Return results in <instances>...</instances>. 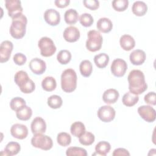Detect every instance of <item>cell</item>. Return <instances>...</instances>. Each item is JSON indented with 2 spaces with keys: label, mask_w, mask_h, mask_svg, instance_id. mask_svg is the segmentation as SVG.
Listing matches in <instances>:
<instances>
[{
  "label": "cell",
  "mask_w": 156,
  "mask_h": 156,
  "mask_svg": "<svg viewBox=\"0 0 156 156\" xmlns=\"http://www.w3.org/2000/svg\"><path fill=\"white\" fill-rule=\"evenodd\" d=\"M27 19L26 16L21 13L12 18L10 27V34L15 39L22 38L26 34Z\"/></svg>",
  "instance_id": "obj_2"
},
{
  "label": "cell",
  "mask_w": 156,
  "mask_h": 156,
  "mask_svg": "<svg viewBox=\"0 0 156 156\" xmlns=\"http://www.w3.org/2000/svg\"><path fill=\"white\" fill-rule=\"evenodd\" d=\"M13 60L16 65L21 66V65H23L26 62L27 58L24 54L18 52L15 54L13 55Z\"/></svg>",
  "instance_id": "obj_40"
},
{
  "label": "cell",
  "mask_w": 156,
  "mask_h": 156,
  "mask_svg": "<svg viewBox=\"0 0 156 156\" xmlns=\"http://www.w3.org/2000/svg\"><path fill=\"white\" fill-rule=\"evenodd\" d=\"M129 6L128 0H114L112 1V7L116 11H125Z\"/></svg>",
  "instance_id": "obj_38"
},
{
  "label": "cell",
  "mask_w": 156,
  "mask_h": 156,
  "mask_svg": "<svg viewBox=\"0 0 156 156\" xmlns=\"http://www.w3.org/2000/svg\"><path fill=\"white\" fill-rule=\"evenodd\" d=\"M30 128L34 135L37 133H43L46 130V124L45 121L42 118L38 116L32 120Z\"/></svg>",
  "instance_id": "obj_17"
},
{
  "label": "cell",
  "mask_w": 156,
  "mask_h": 156,
  "mask_svg": "<svg viewBox=\"0 0 156 156\" xmlns=\"http://www.w3.org/2000/svg\"><path fill=\"white\" fill-rule=\"evenodd\" d=\"M80 23L84 27H90L93 22L94 19L91 14L88 13H84L82 14L79 18Z\"/></svg>",
  "instance_id": "obj_39"
},
{
  "label": "cell",
  "mask_w": 156,
  "mask_h": 156,
  "mask_svg": "<svg viewBox=\"0 0 156 156\" xmlns=\"http://www.w3.org/2000/svg\"><path fill=\"white\" fill-rule=\"evenodd\" d=\"M29 66L30 70L37 75L42 74L44 73L46 69L45 62L38 58H34L32 59Z\"/></svg>",
  "instance_id": "obj_15"
},
{
  "label": "cell",
  "mask_w": 156,
  "mask_h": 156,
  "mask_svg": "<svg viewBox=\"0 0 156 156\" xmlns=\"http://www.w3.org/2000/svg\"><path fill=\"white\" fill-rule=\"evenodd\" d=\"M146 58V53L144 51L141 49H136L133 51L129 55L130 61L134 65H142L144 62Z\"/></svg>",
  "instance_id": "obj_18"
},
{
  "label": "cell",
  "mask_w": 156,
  "mask_h": 156,
  "mask_svg": "<svg viewBox=\"0 0 156 156\" xmlns=\"http://www.w3.org/2000/svg\"><path fill=\"white\" fill-rule=\"evenodd\" d=\"M26 105V103L24 99L20 97H15L12 99L10 102V107L11 109L15 112L18 111L20 108Z\"/></svg>",
  "instance_id": "obj_37"
},
{
  "label": "cell",
  "mask_w": 156,
  "mask_h": 156,
  "mask_svg": "<svg viewBox=\"0 0 156 156\" xmlns=\"http://www.w3.org/2000/svg\"><path fill=\"white\" fill-rule=\"evenodd\" d=\"M112 155L113 156L118 155H130L129 151L124 148H117L114 150Z\"/></svg>",
  "instance_id": "obj_43"
},
{
  "label": "cell",
  "mask_w": 156,
  "mask_h": 156,
  "mask_svg": "<svg viewBox=\"0 0 156 156\" xmlns=\"http://www.w3.org/2000/svg\"><path fill=\"white\" fill-rule=\"evenodd\" d=\"M56 86V80L52 76H47L44 77L41 82V87L43 89L46 91H52L54 90Z\"/></svg>",
  "instance_id": "obj_29"
},
{
  "label": "cell",
  "mask_w": 156,
  "mask_h": 156,
  "mask_svg": "<svg viewBox=\"0 0 156 156\" xmlns=\"http://www.w3.org/2000/svg\"><path fill=\"white\" fill-rule=\"evenodd\" d=\"M96 27L102 33H108L110 32L113 27L112 21L107 18H101L97 22Z\"/></svg>",
  "instance_id": "obj_21"
},
{
  "label": "cell",
  "mask_w": 156,
  "mask_h": 156,
  "mask_svg": "<svg viewBox=\"0 0 156 156\" xmlns=\"http://www.w3.org/2000/svg\"><path fill=\"white\" fill-rule=\"evenodd\" d=\"M83 3L85 7L91 10H95L99 7V2L96 0H84Z\"/></svg>",
  "instance_id": "obj_41"
},
{
  "label": "cell",
  "mask_w": 156,
  "mask_h": 156,
  "mask_svg": "<svg viewBox=\"0 0 156 156\" xmlns=\"http://www.w3.org/2000/svg\"><path fill=\"white\" fill-rule=\"evenodd\" d=\"M119 96V92L113 88H110L105 90L102 95V99L104 102L107 104H112L115 103Z\"/></svg>",
  "instance_id": "obj_19"
},
{
  "label": "cell",
  "mask_w": 156,
  "mask_h": 156,
  "mask_svg": "<svg viewBox=\"0 0 156 156\" xmlns=\"http://www.w3.org/2000/svg\"><path fill=\"white\" fill-rule=\"evenodd\" d=\"M62 99L58 95H52L48 98V105L51 108H59L62 105Z\"/></svg>",
  "instance_id": "obj_33"
},
{
  "label": "cell",
  "mask_w": 156,
  "mask_h": 156,
  "mask_svg": "<svg viewBox=\"0 0 156 156\" xmlns=\"http://www.w3.org/2000/svg\"><path fill=\"white\" fill-rule=\"evenodd\" d=\"M31 144L44 151H48L52 147L53 142L51 137L43 133L34 134L31 139Z\"/></svg>",
  "instance_id": "obj_6"
},
{
  "label": "cell",
  "mask_w": 156,
  "mask_h": 156,
  "mask_svg": "<svg viewBox=\"0 0 156 156\" xmlns=\"http://www.w3.org/2000/svg\"><path fill=\"white\" fill-rule=\"evenodd\" d=\"M132 11L134 15L138 16H141L146 14L147 11V6L143 1H136L132 5Z\"/></svg>",
  "instance_id": "obj_22"
},
{
  "label": "cell",
  "mask_w": 156,
  "mask_h": 156,
  "mask_svg": "<svg viewBox=\"0 0 156 156\" xmlns=\"http://www.w3.org/2000/svg\"><path fill=\"white\" fill-rule=\"evenodd\" d=\"M86 41V48L90 52H96L101 49L103 38L99 32L95 30H90Z\"/></svg>",
  "instance_id": "obj_5"
},
{
  "label": "cell",
  "mask_w": 156,
  "mask_h": 156,
  "mask_svg": "<svg viewBox=\"0 0 156 156\" xmlns=\"http://www.w3.org/2000/svg\"><path fill=\"white\" fill-rule=\"evenodd\" d=\"M38 46L40 50V54L43 57H51L56 51L57 48L54 41L49 37H41L38 43Z\"/></svg>",
  "instance_id": "obj_7"
},
{
  "label": "cell",
  "mask_w": 156,
  "mask_h": 156,
  "mask_svg": "<svg viewBox=\"0 0 156 156\" xmlns=\"http://www.w3.org/2000/svg\"><path fill=\"white\" fill-rule=\"evenodd\" d=\"M155 93L154 91L149 92L144 96V100L145 102L147 104L155 105L156 104V99H155Z\"/></svg>",
  "instance_id": "obj_42"
},
{
  "label": "cell",
  "mask_w": 156,
  "mask_h": 156,
  "mask_svg": "<svg viewBox=\"0 0 156 156\" xmlns=\"http://www.w3.org/2000/svg\"><path fill=\"white\" fill-rule=\"evenodd\" d=\"M66 155L68 156L79 155V156H87V151L82 147H69L66 151Z\"/></svg>",
  "instance_id": "obj_36"
},
{
  "label": "cell",
  "mask_w": 156,
  "mask_h": 156,
  "mask_svg": "<svg viewBox=\"0 0 156 156\" xmlns=\"http://www.w3.org/2000/svg\"><path fill=\"white\" fill-rule=\"evenodd\" d=\"M98 118L104 122H109L114 119L116 115L115 109L110 105L101 107L97 113Z\"/></svg>",
  "instance_id": "obj_9"
},
{
  "label": "cell",
  "mask_w": 156,
  "mask_h": 156,
  "mask_svg": "<svg viewBox=\"0 0 156 156\" xmlns=\"http://www.w3.org/2000/svg\"><path fill=\"white\" fill-rule=\"evenodd\" d=\"M77 74L74 69L68 68L64 70L61 75V87L63 91H74L77 87Z\"/></svg>",
  "instance_id": "obj_4"
},
{
  "label": "cell",
  "mask_w": 156,
  "mask_h": 156,
  "mask_svg": "<svg viewBox=\"0 0 156 156\" xmlns=\"http://www.w3.org/2000/svg\"><path fill=\"white\" fill-rule=\"evenodd\" d=\"M138 113L144 121L152 122L155 120L156 112L151 105H142L138 107Z\"/></svg>",
  "instance_id": "obj_11"
},
{
  "label": "cell",
  "mask_w": 156,
  "mask_h": 156,
  "mask_svg": "<svg viewBox=\"0 0 156 156\" xmlns=\"http://www.w3.org/2000/svg\"><path fill=\"white\" fill-rule=\"evenodd\" d=\"M79 69L82 76L85 77H89L93 71L92 63L88 60H84L80 63Z\"/></svg>",
  "instance_id": "obj_30"
},
{
  "label": "cell",
  "mask_w": 156,
  "mask_h": 156,
  "mask_svg": "<svg viewBox=\"0 0 156 156\" xmlns=\"http://www.w3.org/2000/svg\"><path fill=\"white\" fill-rule=\"evenodd\" d=\"M119 43L122 49L127 51L132 50L135 46V41L134 38L131 35L127 34L123 35L121 37Z\"/></svg>",
  "instance_id": "obj_20"
},
{
  "label": "cell",
  "mask_w": 156,
  "mask_h": 156,
  "mask_svg": "<svg viewBox=\"0 0 156 156\" xmlns=\"http://www.w3.org/2000/svg\"><path fill=\"white\" fill-rule=\"evenodd\" d=\"M57 61L62 65H66L68 63L71 59V52L66 49L61 50L57 55Z\"/></svg>",
  "instance_id": "obj_32"
},
{
  "label": "cell",
  "mask_w": 156,
  "mask_h": 156,
  "mask_svg": "<svg viewBox=\"0 0 156 156\" xmlns=\"http://www.w3.org/2000/svg\"><path fill=\"white\" fill-rule=\"evenodd\" d=\"M45 21L52 26H55L60 23V15L58 12L53 9L46 10L44 13Z\"/></svg>",
  "instance_id": "obj_13"
},
{
  "label": "cell",
  "mask_w": 156,
  "mask_h": 156,
  "mask_svg": "<svg viewBox=\"0 0 156 156\" xmlns=\"http://www.w3.org/2000/svg\"><path fill=\"white\" fill-rule=\"evenodd\" d=\"M10 133L12 136L19 140L26 138L28 135L27 127L21 124H15L10 129Z\"/></svg>",
  "instance_id": "obj_14"
},
{
  "label": "cell",
  "mask_w": 156,
  "mask_h": 156,
  "mask_svg": "<svg viewBox=\"0 0 156 156\" xmlns=\"http://www.w3.org/2000/svg\"><path fill=\"white\" fill-rule=\"evenodd\" d=\"M139 97L138 95L129 91L126 93L122 98V104L127 107H132L138 101Z\"/></svg>",
  "instance_id": "obj_24"
},
{
  "label": "cell",
  "mask_w": 156,
  "mask_h": 156,
  "mask_svg": "<svg viewBox=\"0 0 156 156\" xmlns=\"http://www.w3.org/2000/svg\"><path fill=\"white\" fill-rule=\"evenodd\" d=\"M70 2L69 0H55L54 1L55 5L58 8L66 7Z\"/></svg>",
  "instance_id": "obj_44"
},
{
  "label": "cell",
  "mask_w": 156,
  "mask_h": 156,
  "mask_svg": "<svg viewBox=\"0 0 156 156\" xmlns=\"http://www.w3.org/2000/svg\"><path fill=\"white\" fill-rule=\"evenodd\" d=\"M109 56L105 53H100L94 57V62L99 68H105L109 62Z\"/></svg>",
  "instance_id": "obj_26"
},
{
  "label": "cell",
  "mask_w": 156,
  "mask_h": 156,
  "mask_svg": "<svg viewBox=\"0 0 156 156\" xmlns=\"http://www.w3.org/2000/svg\"><path fill=\"white\" fill-rule=\"evenodd\" d=\"M20 150L21 146L18 143L15 141H10L5 146L3 151L4 152V154L3 155H15L18 154Z\"/></svg>",
  "instance_id": "obj_23"
},
{
  "label": "cell",
  "mask_w": 156,
  "mask_h": 156,
  "mask_svg": "<svg viewBox=\"0 0 156 156\" xmlns=\"http://www.w3.org/2000/svg\"><path fill=\"white\" fill-rule=\"evenodd\" d=\"M129 91L138 95L144 92L147 88L143 73L139 69L131 71L127 77Z\"/></svg>",
  "instance_id": "obj_1"
},
{
  "label": "cell",
  "mask_w": 156,
  "mask_h": 156,
  "mask_svg": "<svg viewBox=\"0 0 156 156\" xmlns=\"http://www.w3.org/2000/svg\"><path fill=\"white\" fill-rule=\"evenodd\" d=\"M111 149L110 144L105 141L99 142L95 146V151L98 155L105 156Z\"/></svg>",
  "instance_id": "obj_31"
},
{
  "label": "cell",
  "mask_w": 156,
  "mask_h": 156,
  "mask_svg": "<svg viewBox=\"0 0 156 156\" xmlns=\"http://www.w3.org/2000/svg\"><path fill=\"white\" fill-rule=\"evenodd\" d=\"M70 131L73 136L79 138L85 132V125L80 121L74 122L71 126Z\"/></svg>",
  "instance_id": "obj_27"
},
{
  "label": "cell",
  "mask_w": 156,
  "mask_h": 156,
  "mask_svg": "<svg viewBox=\"0 0 156 156\" xmlns=\"http://www.w3.org/2000/svg\"><path fill=\"white\" fill-rule=\"evenodd\" d=\"M13 43L9 41H3L0 46V62L4 63L7 62L11 55L13 51Z\"/></svg>",
  "instance_id": "obj_12"
},
{
  "label": "cell",
  "mask_w": 156,
  "mask_h": 156,
  "mask_svg": "<svg viewBox=\"0 0 156 156\" xmlns=\"http://www.w3.org/2000/svg\"><path fill=\"white\" fill-rule=\"evenodd\" d=\"M5 5L8 12V15L12 18L23 13V7L19 0H5Z\"/></svg>",
  "instance_id": "obj_10"
},
{
  "label": "cell",
  "mask_w": 156,
  "mask_h": 156,
  "mask_svg": "<svg viewBox=\"0 0 156 156\" xmlns=\"http://www.w3.org/2000/svg\"><path fill=\"white\" fill-rule=\"evenodd\" d=\"M111 72L116 77H122L127 69V64L125 60L121 58L115 59L111 65Z\"/></svg>",
  "instance_id": "obj_8"
},
{
  "label": "cell",
  "mask_w": 156,
  "mask_h": 156,
  "mask_svg": "<svg viewBox=\"0 0 156 156\" xmlns=\"http://www.w3.org/2000/svg\"><path fill=\"white\" fill-rule=\"evenodd\" d=\"M80 31L74 26H69L66 27L63 32L64 39L69 43L77 41L80 38Z\"/></svg>",
  "instance_id": "obj_16"
},
{
  "label": "cell",
  "mask_w": 156,
  "mask_h": 156,
  "mask_svg": "<svg viewBox=\"0 0 156 156\" xmlns=\"http://www.w3.org/2000/svg\"><path fill=\"white\" fill-rule=\"evenodd\" d=\"M95 140L94 135L90 132H85V133L79 138L80 143L84 146L91 145Z\"/></svg>",
  "instance_id": "obj_34"
},
{
  "label": "cell",
  "mask_w": 156,
  "mask_h": 156,
  "mask_svg": "<svg viewBox=\"0 0 156 156\" xmlns=\"http://www.w3.org/2000/svg\"><path fill=\"white\" fill-rule=\"evenodd\" d=\"M32 115V109L26 105H24L23 107H21L18 111L16 112V116L17 118L21 121L29 120L31 118Z\"/></svg>",
  "instance_id": "obj_25"
},
{
  "label": "cell",
  "mask_w": 156,
  "mask_h": 156,
  "mask_svg": "<svg viewBox=\"0 0 156 156\" xmlns=\"http://www.w3.org/2000/svg\"><path fill=\"white\" fill-rule=\"evenodd\" d=\"M57 141L59 145L65 147L71 143V137L70 135L66 132H60L57 135Z\"/></svg>",
  "instance_id": "obj_35"
},
{
  "label": "cell",
  "mask_w": 156,
  "mask_h": 156,
  "mask_svg": "<svg viewBox=\"0 0 156 156\" xmlns=\"http://www.w3.org/2000/svg\"><path fill=\"white\" fill-rule=\"evenodd\" d=\"M64 19L66 23L68 24H76L79 20L78 13L75 9H69L65 12Z\"/></svg>",
  "instance_id": "obj_28"
},
{
  "label": "cell",
  "mask_w": 156,
  "mask_h": 156,
  "mask_svg": "<svg viewBox=\"0 0 156 156\" xmlns=\"http://www.w3.org/2000/svg\"><path fill=\"white\" fill-rule=\"evenodd\" d=\"M14 80L23 93H31L35 89V83L29 78L27 73L24 71L21 70L16 72L14 77Z\"/></svg>",
  "instance_id": "obj_3"
}]
</instances>
